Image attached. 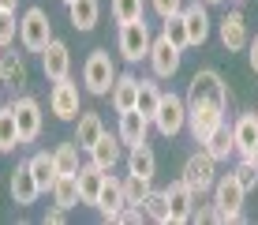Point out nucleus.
Segmentation results:
<instances>
[{"label":"nucleus","mask_w":258,"mask_h":225,"mask_svg":"<svg viewBox=\"0 0 258 225\" xmlns=\"http://www.w3.org/2000/svg\"><path fill=\"white\" fill-rule=\"evenodd\" d=\"M187 105H217V109H228V86L221 79V71H213V68L195 71L191 86H187Z\"/></svg>","instance_id":"f257e3e1"},{"label":"nucleus","mask_w":258,"mask_h":225,"mask_svg":"<svg viewBox=\"0 0 258 225\" xmlns=\"http://www.w3.org/2000/svg\"><path fill=\"white\" fill-rule=\"evenodd\" d=\"M112 83H116V64L105 49H94L83 64V86L90 90L94 98H109L112 94Z\"/></svg>","instance_id":"f03ea898"},{"label":"nucleus","mask_w":258,"mask_h":225,"mask_svg":"<svg viewBox=\"0 0 258 225\" xmlns=\"http://www.w3.org/2000/svg\"><path fill=\"white\" fill-rule=\"evenodd\" d=\"M243 184L236 180V173H225L213 180V206H217L221 221H243Z\"/></svg>","instance_id":"7ed1b4c3"},{"label":"nucleus","mask_w":258,"mask_h":225,"mask_svg":"<svg viewBox=\"0 0 258 225\" xmlns=\"http://www.w3.org/2000/svg\"><path fill=\"white\" fill-rule=\"evenodd\" d=\"M19 41L26 53H45V45L52 41V23L45 15V8H26L19 19Z\"/></svg>","instance_id":"20e7f679"},{"label":"nucleus","mask_w":258,"mask_h":225,"mask_svg":"<svg viewBox=\"0 0 258 225\" xmlns=\"http://www.w3.org/2000/svg\"><path fill=\"white\" fill-rule=\"evenodd\" d=\"M120 57L127 60V64H139V60L150 57V45H154V34H150L146 19H131V23H120Z\"/></svg>","instance_id":"39448f33"},{"label":"nucleus","mask_w":258,"mask_h":225,"mask_svg":"<svg viewBox=\"0 0 258 225\" xmlns=\"http://www.w3.org/2000/svg\"><path fill=\"white\" fill-rule=\"evenodd\" d=\"M180 180L191 188L195 195H206V192H213V180H217V161H213L206 150H195V154L183 161V173H180Z\"/></svg>","instance_id":"423d86ee"},{"label":"nucleus","mask_w":258,"mask_h":225,"mask_svg":"<svg viewBox=\"0 0 258 225\" xmlns=\"http://www.w3.org/2000/svg\"><path fill=\"white\" fill-rule=\"evenodd\" d=\"M154 128L165 135V139H172V135H180L183 128H187V102H183L180 94H168L161 98V105H157L154 113Z\"/></svg>","instance_id":"0eeeda50"},{"label":"nucleus","mask_w":258,"mask_h":225,"mask_svg":"<svg viewBox=\"0 0 258 225\" xmlns=\"http://www.w3.org/2000/svg\"><path fill=\"white\" fill-rule=\"evenodd\" d=\"M150 68H154V75L157 79H172L176 71H180V64H183V49L176 41H168L165 34L161 38H154V45H150Z\"/></svg>","instance_id":"6e6552de"},{"label":"nucleus","mask_w":258,"mask_h":225,"mask_svg":"<svg viewBox=\"0 0 258 225\" xmlns=\"http://www.w3.org/2000/svg\"><path fill=\"white\" fill-rule=\"evenodd\" d=\"M12 109H15V120H19V139L23 143H34L41 135V105H38V98H30V94H15V102H12Z\"/></svg>","instance_id":"1a4fd4ad"},{"label":"nucleus","mask_w":258,"mask_h":225,"mask_svg":"<svg viewBox=\"0 0 258 225\" xmlns=\"http://www.w3.org/2000/svg\"><path fill=\"white\" fill-rule=\"evenodd\" d=\"M49 109L56 113V120H79V86L68 79H60V83H52V94H49Z\"/></svg>","instance_id":"9d476101"},{"label":"nucleus","mask_w":258,"mask_h":225,"mask_svg":"<svg viewBox=\"0 0 258 225\" xmlns=\"http://www.w3.org/2000/svg\"><path fill=\"white\" fill-rule=\"evenodd\" d=\"M165 195H168V221H172V225H183V221L195 218V203H199V195H195L183 180L168 184Z\"/></svg>","instance_id":"9b49d317"},{"label":"nucleus","mask_w":258,"mask_h":225,"mask_svg":"<svg viewBox=\"0 0 258 225\" xmlns=\"http://www.w3.org/2000/svg\"><path fill=\"white\" fill-rule=\"evenodd\" d=\"M41 71H45L49 83H60V79H68L71 71V49L60 38H52L45 45V53H41Z\"/></svg>","instance_id":"f8f14e48"},{"label":"nucleus","mask_w":258,"mask_h":225,"mask_svg":"<svg viewBox=\"0 0 258 225\" xmlns=\"http://www.w3.org/2000/svg\"><path fill=\"white\" fill-rule=\"evenodd\" d=\"M221 120H225V109H217V105H187V128L195 135V143H206Z\"/></svg>","instance_id":"ddd939ff"},{"label":"nucleus","mask_w":258,"mask_h":225,"mask_svg":"<svg viewBox=\"0 0 258 225\" xmlns=\"http://www.w3.org/2000/svg\"><path fill=\"white\" fill-rule=\"evenodd\" d=\"M217 34H221V45H225L228 53H239V49H247V19H243V12H225V19L217 23Z\"/></svg>","instance_id":"4468645a"},{"label":"nucleus","mask_w":258,"mask_h":225,"mask_svg":"<svg viewBox=\"0 0 258 225\" xmlns=\"http://www.w3.org/2000/svg\"><path fill=\"white\" fill-rule=\"evenodd\" d=\"M150 116H142L139 109H123L120 113V128H116V135H120V143L123 147H139V143H146V135H150Z\"/></svg>","instance_id":"2eb2a0df"},{"label":"nucleus","mask_w":258,"mask_h":225,"mask_svg":"<svg viewBox=\"0 0 258 225\" xmlns=\"http://www.w3.org/2000/svg\"><path fill=\"white\" fill-rule=\"evenodd\" d=\"M86 154H90V161H94L97 169L112 173V169L120 165V158H123V143H120V135H109V131H105L101 139H97L94 147L86 150Z\"/></svg>","instance_id":"dca6fc26"},{"label":"nucleus","mask_w":258,"mask_h":225,"mask_svg":"<svg viewBox=\"0 0 258 225\" xmlns=\"http://www.w3.org/2000/svg\"><path fill=\"white\" fill-rule=\"evenodd\" d=\"M8 188H12V199L19 203V206H30V203H38V195H41V188H38V180H34L30 165H19V169H12V180H8Z\"/></svg>","instance_id":"f3484780"},{"label":"nucleus","mask_w":258,"mask_h":225,"mask_svg":"<svg viewBox=\"0 0 258 225\" xmlns=\"http://www.w3.org/2000/svg\"><path fill=\"white\" fill-rule=\"evenodd\" d=\"M105 169H97L94 161H86V165H79V173H75V180H79V199H83V206H94L97 203V195H101V184H105Z\"/></svg>","instance_id":"a211bd4d"},{"label":"nucleus","mask_w":258,"mask_h":225,"mask_svg":"<svg viewBox=\"0 0 258 225\" xmlns=\"http://www.w3.org/2000/svg\"><path fill=\"white\" fill-rule=\"evenodd\" d=\"M97 210H101V218L105 221H116V214H120V206H123V180L116 176H105V184H101V195H97Z\"/></svg>","instance_id":"6ab92c4d"},{"label":"nucleus","mask_w":258,"mask_h":225,"mask_svg":"<svg viewBox=\"0 0 258 225\" xmlns=\"http://www.w3.org/2000/svg\"><path fill=\"white\" fill-rule=\"evenodd\" d=\"M202 150H206V154L213 158V161H228L236 154V135H232V128H228L225 120L217 124V128L210 131V139L202 143Z\"/></svg>","instance_id":"aec40b11"},{"label":"nucleus","mask_w":258,"mask_h":225,"mask_svg":"<svg viewBox=\"0 0 258 225\" xmlns=\"http://www.w3.org/2000/svg\"><path fill=\"white\" fill-rule=\"evenodd\" d=\"M183 23H187V45H202L210 38V12L202 0H195L191 8H183Z\"/></svg>","instance_id":"412c9836"},{"label":"nucleus","mask_w":258,"mask_h":225,"mask_svg":"<svg viewBox=\"0 0 258 225\" xmlns=\"http://www.w3.org/2000/svg\"><path fill=\"white\" fill-rule=\"evenodd\" d=\"M26 79H30L26 75V60L15 57V53H0V83L19 94V90L26 86Z\"/></svg>","instance_id":"4be33fe9"},{"label":"nucleus","mask_w":258,"mask_h":225,"mask_svg":"<svg viewBox=\"0 0 258 225\" xmlns=\"http://www.w3.org/2000/svg\"><path fill=\"white\" fill-rule=\"evenodd\" d=\"M105 135V120L97 113H79V120H75V143H79V150H90L97 139Z\"/></svg>","instance_id":"5701e85b"},{"label":"nucleus","mask_w":258,"mask_h":225,"mask_svg":"<svg viewBox=\"0 0 258 225\" xmlns=\"http://www.w3.org/2000/svg\"><path fill=\"white\" fill-rule=\"evenodd\" d=\"M68 19L75 30H94L97 19H101V4L97 0H71L68 4Z\"/></svg>","instance_id":"b1692460"},{"label":"nucleus","mask_w":258,"mask_h":225,"mask_svg":"<svg viewBox=\"0 0 258 225\" xmlns=\"http://www.w3.org/2000/svg\"><path fill=\"white\" fill-rule=\"evenodd\" d=\"M109 98H112V109H116V113L135 109V102H139V75H116Z\"/></svg>","instance_id":"393cba45"},{"label":"nucleus","mask_w":258,"mask_h":225,"mask_svg":"<svg viewBox=\"0 0 258 225\" xmlns=\"http://www.w3.org/2000/svg\"><path fill=\"white\" fill-rule=\"evenodd\" d=\"M232 135H236V154L239 158H243L251 147H258V113H243L232 124Z\"/></svg>","instance_id":"a878e982"},{"label":"nucleus","mask_w":258,"mask_h":225,"mask_svg":"<svg viewBox=\"0 0 258 225\" xmlns=\"http://www.w3.org/2000/svg\"><path fill=\"white\" fill-rule=\"evenodd\" d=\"M127 173L150 176V180H154V173H157V154L146 147V143H139V147H127Z\"/></svg>","instance_id":"bb28decb"},{"label":"nucleus","mask_w":258,"mask_h":225,"mask_svg":"<svg viewBox=\"0 0 258 225\" xmlns=\"http://www.w3.org/2000/svg\"><path fill=\"white\" fill-rule=\"evenodd\" d=\"M15 147H23V139H19L15 109H12V102H8V105H0V154H8V150H15Z\"/></svg>","instance_id":"cd10ccee"},{"label":"nucleus","mask_w":258,"mask_h":225,"mask_svg":"<svg viewBox=\"0 0 258 225\" xmlns=\"http://www.w3.org/2000/svg\"><path fill=\"white\" fill-rule=\"evenodd\" d=\"M52 203L56 206H64V210H71V206H79L83 199H79V180L71 176V173H60L56 180H52Z\"/></svg>","instance_id":"c85d7f7f"},{"label":"nucleus","mask_w":258,"mask_h":225,"mask_svg":"<svg viewBox=\"0 0 258 225\" xmlns=\"http://www.w3.org/2000/svg\"><path fill=\"white\" fill-rule=\"evenodd\" d=\"M26 165H30V173H34V180H38L41 192H49L52 180L60 176V173H56V161H52V154H45V150H41V154H34L30 161H26Z\"/></svg>","instance_id":"c756f323"},{"label":"nucleus","mask_w":258,"mask_h":225,"mask_svg":"<svg viewBox=\"0 0 258 225\" xmlns=\"http://www.w3.org/2000/svg\"><path fill=\"white\" fill-rule=\"evenodd\" d=\"M161 90H157V83L154 79H139V102H135V109L142 113V116H150L154 120V113H157V105H161Z\"/></svg>","instance_id":"7c9ffc66"},{"label":"nucleus","mask_w":258,"mask_h":225,"mask_svg":"<svg viewBox=\"0 0 258 225\" xmlns=\"http://www.w3.org/2000/svg\"><path fill=\"white\" fill-rule=\"evenodd\" d=\"M142 214H146L150 221L165 225V221H168V195H165V192H157V188H150V195L142 199Z\"/></svg>","instance_id":"2f4dec72"},{"label":"nucleus","mask_w":258,"mask_h":225,"mask_svg":"<svg viewBox=\"0 0 258 225\" xmlns=\"http://www.w3.org/2000/svg\"><path fill=\"white\" fill-rule=\"evenodd\" d=\"M52 161H56V173H79V143H60L56 150H52Z\"/></svg>","instance_id":"473e14b6"},{"label":"nucleus","mask_w":258,"mask_h":225,"mask_svg":"<svg viewBox=\"0 0 258 225\" xmlns=\"http://www.w3.org/2000/svg\"><path fill=\"white\" fill-rule=\"evenodd\" d=\"M150 188H154V180H150V176H135V173H127V180H123V203L142 206V199L150 195Z\"/></svg>","instance_id":"72a5a7b5"},{"label":"nucleus","mask_w":258,"mask_h":225,"mask_svg":"<svg viewBox=\"0 0 258 225\" xmlns=\"http://www.w3.org/2000/svg\"><path fill=\"white\" fill-rule=\"evenodd\" d=\"M142 12H146V0H112V19L116 23L142 19Z\"/></svg>","instance_id":"f704fd0d"},{"label":"nucleus","mask_w":258,"mask_h":225,"mask_svg":"<svg viewBox=\"0 0 258 225\" xmlns=\"http://www.w3.org/2000/svg\"><path fill=\"white\" fill-rule=\"evenodd\" d=\"M165 38L168 41H176V45H180V49H187V23H183V12H176V15H168V19H165Z\"/></svg>","instance_id":"c9c22d12"},{"label":"nucleus","mask_w":258,"mask_h":225,"mask_svg":"<svg viewBox=\"0 0 258 225\" xmlns=\"http://www.w3.org/2000/svg\"><path fill=\"white\" fill-rule=\"evenodd\" d=\"M15 38H19V19H15V12H0V49H8Z\"/></svg>","instance_id":"e433bc0d"},{"label":"nucleus","mask_w":258,"mask_h":225,"mask_svg":"<svg viewBox=\"0 0 258 225\" xmlns=\"http://www.w3.org/2000/svg\"><path fill=\"white\" fill-rule=\"evenodd\" d=\"M236 180L243 184V192L258 188V165H251V161H243V158H239V165H236Z\"/></svg>","instance_id":"4c0bfd02"},{"label":"nucleus","mask_w":258,"mask_h":225,"mask_svg":"<svg viewBox=\"0 0 258 225\" xmlns=\"http://www.w3.org/2000/svg\"><path fill=\"white\" fill-rule=\"evenodd\" d=\"M150 8H154L161 19H168V15H176V12H183V0H150Z\"/></svg>","instance_id":"58836bf2"},{"label":"nucleus","mask_w":258,"mask_h":225,"mask_svg":"<svg viewBox=\"0 0 258 225\" xmlns=\"http://www.w3.org/2000/svg\"><path fill=\"white\" fill-rule=\"evenodd\" d=\"M64 218H68V210L56 203H52V210H45V225H64Z\"/></svg>","instance_id":"ea45409f"},{"label":"nucleus","mask_w":258,"mask_h":225,"mask_svg":"<svg viewBox=\"0 0 258 225\" xmlns=\"http://www.w3.org/2000/svg\"><path fill=\"white\" fill-rule=\"evenodd\" d=\"M247 60H251V71L258 75V38H251V41H247Z\"/></svg>","instance_id":"a19ab883"},{"label":"nucleus","mask_w":258,"mask_h":225,"mask_svg":"<svg viewBox=\"0 0 258 225\" xmlns=\"http://www.w3.org/2000/svg\"><path fill=\"white\" fill-rule=\"evenodd\" d=\"M0 12H19V0H0Z\"/></svg>","instance_id":"79ce46f5"},{"label":"nucleus","mask_w":258,"mask_h":225,"mask_svg":"<svg viewBox=\"0 0 258 225\" xmlns=\"http://www.w3.org/2000/svg\"><path fill=\"white\" fill-rule=\"evenodd\" d=\"M202 4H206V8H210V4H228V0H202Z\"/></svg>","instance_id":"37998d69"},{"label":"nucleus","mask_w":258,"mask_h":225,"mask_svg":"<svg viewBox=\"0 0 258 225\" xmlns=\"http://www.w3.org/2000/svg\"><path fill=\"white\" fill-rule=\"evenodd\" d=\"M236 4H243V0H236Z\"/></svg>","instance_id":"c03bdc74"},{"label":"nucleus","mask_w":258,"mask_h":225,"mask_svg":"<svg viewBox=\"0 0 258 225\" xmlns=\"http://www.w3.org/2000/svg\"><path fill=\"white\" fill-rule=\"evenodd\" d=\"M64 4H71V0H64Z\"/></svg>","instance_id":"a18cd8bd"}]
</instances>
